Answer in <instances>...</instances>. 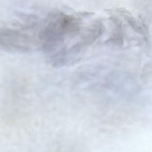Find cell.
Listing matches in <instances>:
<instances>
[{
    "label": "cell",
    "mask_w": 152,
    "mask_h": 152,
    "mask_svg": "<svg viewBox=\"0 0 152 152\" xmlns=\"http://www.w3.org/2000/svg\"><path fill=\"white\" fill-rule=\"evenodd\" d=\"M42 25L28 23L21 27L0 28V51L28 53L42 49Z\"/></svg>",
    "instance_id": "1"
}]
</instances>
